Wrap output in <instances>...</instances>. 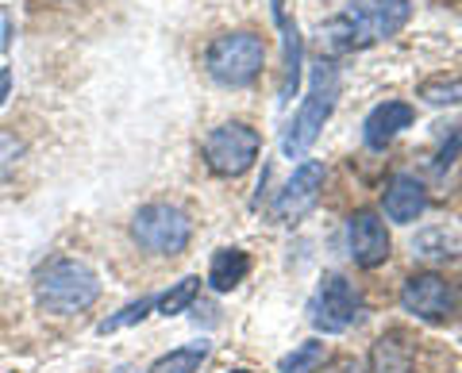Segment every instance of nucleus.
<instances>
[{
    "label": "nucleus",
    "mask_w": 462,
    "mask_h": 373,
    "mask_svg": "<svg viewBox=\"0 0 462 373\" xmlns=\"http://www.w3.org/2000/svg\"><path fill=\"white\" fill-rule=\"evenodd\" d=\"M100 296V277L78 258H58L35 281V300L54 315H74L93 308Z\"/></svg>",
    "instance_id": "1"
},
{
    "label": "nucleus",
    "mask_w": 462,
    "mask_h": 373,
    "mask_svg": "<svg viewBox=\"0 0 462 373\" xmlns=\"http://www.w3.org/2000/svg\"><path fill=\"white\" fill-rule=\"evenodd\" d=\"M336 100H339V69L331 62H320L312 69V89L305 96V105L289 123V132L282 139V150L285 158H305L309 147L320 139V127L328 123V116L336 112Z\"/></svg>",
    "instance_id": "2"
},
{
    "label": "nucleus",
    "mask_w": 462,
    "mask_h": 373,
    "mask_svg": "<svg viewBox=\"0 0 462 373\" xmlns=\"http://www.w3.org/2000/svg\"><path fill=\"white\" fill-rule=\"evenodd\" d=\"M205 66H208L212 81L239 89V85H251L258 74H263V66H266V42H263V35H254V32L220 35V39L208 42Z\"/></svg>",
    "instance_id": "3"
},
{
    "label": "nucleus",
    "mask_w": 462,
    "mask_h": 373,
    "mask_svg": "<svg viewBox=\"0 0 462 373\" xmlns=\"http://www.w3.org/2000/svg\"><path fill=\"white\" fill-rule=\"evenodd\" d=\"M132 239L143 250L173 258L189 247L193 239V220L173 205H143L132 216Z\"/></svg>",
    "instance_id": "4"
},
{
    "label": "nucleus",
    "mask_w": 462,
    "mask_h": 373,
    "mask_svg": "<svg viewBox=\"0 0 462 373\" xmlns=\"http://www.w3.org/2000/svg\"><path fill=\"white\" fill-rule=\"evenodd\" d=\"M258 150H263V139H258L254 127L239 123V120L236 123H220L205 139V162H208L212 174H220V177L247 174V169L254 166Z\"/></svg>",
    "instance_id": "5"
},
{
    "label": "nucleus",
    "mask_w": 462,
    "mask_h": 373,
    "mask_svg": "<svg viewBox=\"0 0 462 373\" xmlns=\"http://www.w3.org/2000/svg\"><path fill=\"white\" fill-rule=\"evenodd\" d=\"M363 315H366L363 293H358L343 274H328L320 285V296H316L312 323L320 327V332H346V327L363 323Z\"/></svg>",
    "instance_id": "6"
},
{
    "label": "nucleus",
    "mask_w": 462,
    "mask_h": 373,
    "mask_svg": "<svg viewBox=\"0 0 462 373\" xmlns=\"http://www.w3.org/2000/svg\"><path fill=\"white\" fill-rule=\"evenodd\" d=\"M351 20L355 35H358V47H370L378 39L397 35L404 23L412 16V5L409 0H351V8L343 12Z\"/></svg>",
    "instance_id": "7"
},
{
    "label": "nucleus",
    "mask_w": 462,
    "mask_h": 373,
    "mask_svg": "<svg viewBox=\"0 0 462 373\" xmlns=\"http://www.w3.org/2000/svg\"><path fill=\"white\" fill-rule=\"evenodd\" d=\"M320 189H324V162L309 158V162H300L293 169V177L285 181V189L270 205V220L273 223H297V220H305L309 212L316 208V200H320Z\"/></svg>",
    "instance_id": "8"
},
{
    "label": "nucleus",
    "mask_w": 462,
    "mask_h": 373,
    "mask_svg": "<svg viewBox=\"0 0 462 373\" xmlns=\"http://www.w3.org/2000/svg\"><path fill=\"white\" fill-rule=\"evenodd\" d=\"M401 305H404V312L420 315V320H428V323H439V320L451 315L455 293L439 274H412L401 289Z\"/></svg>",
    "instance_id": "9"
},
{
    "label": "nucleus",
    "mask_w": 462,
    "mask_h": 373,
    "mask_svg": "<svg viewBox=\"0 0 462 373\" xmlns=\"http://www.w3.org/2000/svg\"><path fill=\"white\" fill-rule=\"evenodd\" d=\"M346 247H351V258H355V266H363V269H374V266H382L385 258H389V232H385V220L378 216V212H355L351 220H346Z\"/></svg>",
    "instance_id": "10"
},
{
    "label": "nucleus",
    "mask_w": 462,
    "mask_h": 373,
    "mask_svg": "<svg viewBox=\"0 0 462 373\" xmlns=\"http://www.w3.org/2000/svg\"><path fill=\"white\" fill-rule=\"evenodd\" d=\"M412 120H416V112L404 105V100H385V105H378L366 116V123H363V139H366V147L370 150H385L389 142H393L404 127H412Z\"/></svg>",
    "instance_id": "11"
},
{
    "label": "nucleus",
    "mask_w": 462,
    "mask_h": 373,
    "mask_svg": "<svg viewBox=\"0 0 462 373\" xmlns=\"http://www.w3.org/2000/svg\"><path fill=\"white\" fill-rule=\"evenodd\" d=\"M424 208H428V193H424V185L416 177L397 174L393 181H389V189H385V216L393 223H416L424 216Z\"/></svg>",
    "instance_id": "12"
},
{
    "label": "nucleus",
    "mask_w": 462,
    "mask_h": 373,
    "mask_svg": "<svg viewBox=\"0 0 462 373\" xmlns=\"http://www.w3.org/2000/svg\"><path fill=\"white\" fill-rule=\"evenodd\" d=\"M416 342L409 332H385L370 347V373H412Z\"/></svg>",
    "instance_id": "13"
},
{
    "label": "nucleus",
    "mask_w": 462,
    "mask_h": 373,
    "mask_svg": "<svg viewBox=\"0 0 462 373\" xmlns=\"http://www.w3.org/2000/svg\"><path fill=\"white\" fill-rule=\"evenodd\" d=\"M251 274V258L247 250H239V247H224V250H216L212 254V266H208V285L216 293H231L236 285Z\"/></svg>",
    "instance_id": "14"
},
{
    "label": "nucleus",
    "mask_w": 462,
    "mask_h": 373,
    "mask_svg": "<svg viewBox=\"0 0 462 373\" xmlns=\"http://www.w3.org/2000/svg\"><path fill=\"white\" fill-rule=\"evenodd\" d=\"M205 358H208V342H189V347H178V350L162 354L151 366V373H197L200 366H205Z\"/></svg>",
    "instance_id": "15"
},
{
    "label": "nucleus",
    "mask_w": 462,
    "mask_h": 373,
    "mask_svg": "<svg viewBox=\"0 0 462 373\" xmlns=\"http://www.w3.org/2000/svg\"><path fill=\"white\" fill-rule=\"evenodd\" d=\"M197 293H200V277H185V281L173 285L166 296H158V300H154V308L162 312V315H178V312H185V308L193 305Z\"/></svg>",
    "instance_id": "16"
},
{
    "label": "nucleus",
    "mask_w": 462,
    "mask_h": 373,
    "mask_svg": "<svg viewBox=\"0 0 462 373\" xmlns=\"http://www.w3.org/2000/svg\"><path fill=\"white\" fill-rule=\"evenodd\" d=\"M316 366H324V342H300V347L293 354H285L282 358V373H312Z\"/></svg>",
    "instance_id": "17"
},
{
    "label": "nucleus",
    "mask_w": 462,
    "mask_h": 373,
    "mask_svg": "<svg viewBox=\"0 0 462 373\" xmlns=\"http://www.w3.org/2000/svg\"><path fill=\"white\" fill-rule=\"evenodd\" d=\"M420 100H428V105H462V77H428L420 85Z\"/></svg>",
    "instance_id": "18"
},
{
    "label": "nucleus",
    "mask_w": 462,
    "mask_h": 373,
    "mask_svg": "<svg viewBox=\"0 0 462 373\" xmlns=\"http://www.w3.org/2000/svg\"><path fill=\"white\" fill-rule=\"evenodd\" d=\"M151 308H154V300H151V296H143V300H135V305H127L120 315H108V320L100 323L97 332H100V335H108V332H120V327H132V323H139V320H147Z\"/></svg>",
    "instance_id": "19"
},
{
    "label": "nucleus",
    "mask_w": 462,
    "mask_h": 373,
    "mask_svg": "<svg viewBox=\"0 0 462 373\" xmlns=\"http://www.w3.org/2000/svg\"><path fill=\"white\" fill-rule=\"evenodd\" d=\"M20 158H23V139L16 132H5V127H0V177H5Z\"/></svg>",
    "instance_id": "20"
},
{
    "label": "nucleus",
    "mask_w": 462,
    "mask_h": 373,
    "mask_svg": "<svg viewBox=\"0 0 462 373\" xmlns=\"http://www.w3.org/2000/svg\"><path fill=\"white\" fill-rule=\"evenodd\" d=\"M312 373H366V366L358 362V358H331V362L316 366Z\"/></svg>",
    "instance_id": "21"
},
{
    "label": "nucleus",
    "mask_w": 462,
    "mask_h": 373,
    "mask_svg": "<svg viewBox=\"0 0 462 373\" xmlns=\"http://www.w3.org/2000/svg\"><path fill=\"white\" fill-rule=\"evenodd\" d=\"M458 147H462V123H458V132H455V142H451V147H443V154H439V162H436V166L443 169L447 162H451V154H455Z\"/></svg>",
    "instance_id": "22"
},
{
    "label": "nucleus",
    "mask_w": 462,
    "mask_h": 373,
    "mask_svg": "<svg viewBox=\"0 0 462 373\" xmlns=\"http://www.w3.org/2000/svg\"><path fill=\"white\" fill-rule=\"evenodd\" d=\"M231 373H251V369H231Z\"/></svg>",
    "instance_id": "23"
},
{
    "label": "nucleus",
    "mask_w": 462,
    "mask_h": 373,
    "mask_svg": "<svg viewBox=\"0 0 462 373\" xmlns=\"http://www.w3.org/2000/svg\"><path fill=\"white\" fill-rule=\"evenodd\" d=\"M458 308H462V293H458Z\"/></svg>",
    "instance_id": "24"
}]
</instances>
